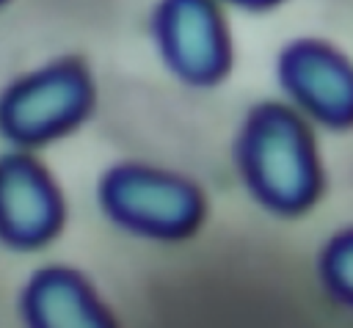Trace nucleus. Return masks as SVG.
Wrapping results in <instances>:
<instances>
[{
  "label": "nucleus",
  "instance_id": "nucleus-5",
  "mask_svg": "<svg viewBox=\"0 0 353 328\" xmlns=\"http://www.w3.org/2000/svg\"><path fill=\"white\" fill-rule=\"evenodd\" d=\"M284 91L328 127L353 124V66L320 41H295L279 58Z\"/></svg>",
  "mask_w": 353,
  "mask_h": 328
},
{
  "label": "nucleus",
  "instance_id": "nucleus-3",
  "mask_svg": "<svg viewBox=\"0 0 353 328\" xmlns=\"http://www.w3.org/2000/svg\"><path fill=\"white\" fill-rule=\"evenodd\" d=\"M99 198L116 223L149 237H182L201 215V198L188 182L143 165L108 171Z\"/></svg>",
  "mask_w": 353,
  "mask_h": 328
},
{
  "label": "nucleus",
  "instance_id": "nucleus-4",
  "mask_svg": "<svg viewBox=\"0 0 353 328\" xmlns=\"http://www.w3.org/2000/svg\"><path fill=\"white\" fill-rule=\"evenodd\" d=\"M154 33L165 63L188 83H212L226 72L229 44L212 0H163Z\"/></svg>",
  "mask_w": 353,
  "mask_h": 328
},
{
  "label": "nucleus",
  "instance_id": "nucleus-1",
  "mask_svg": "<svg viewBox=\"0 0 353 328\" xmlns=\"http://www.w3.org/2000/svg\"><path fill=\"white\" fill-rule=\"evenodd\" d=\"M240 165L251 193L276 212H301L320 190L312 138L303 121L276 102L251 110L240 135Z\"/></svg>",
  "mask_w": 353,
  "mask_h": 328
},
{
  "label": "nucleus",
  "instance_id": "nucleus-9",
  "mask_svg": "<svg viewBox=\"0 0 353 328\" xmlns=\"http://www.w3.org/2000/svg\"><path fill=\"white\" fill-rule=\"evenodd\" d=\"M234 3H240V6H254V8H259V6H270V3H276V0H234Z\"/></svg>",
  "mask_w": 353,
  "mask_h": 328
},
{
  "label": "nucleus",
  "instance_id": "nucleus-2",
  "mask_svg": "<svg viewBox=\"0 0 353 328\" xmlns=\"http://www.w3.org/2000/svg\"><path fill=\"white\" fill-rule=\"evenodd\" d=\"M91 105V80L74 61H58L14 83L0 96V132L33 146L74 127Z\"/></svg>",
  "mask_w": 353,
  "mask_h": 328
},
{
  "label": "nucleus",
  "instance_id": "nucleus-8",
  "mask_svg": "<svg viewBox=\"0 0 353 328\" xmlns=\"http://www.w3.org/2000/svg\"><path fill=\"white\" fill-rule=\"evenodd\" d=\"M325 287L347 306H353V232L336 234L320 259Z\"/></svg>",
  "mask_w": 353,
  "mask_h": 328
},
{
  "label": "nucleus",
  "instance_id": "nucleus-7",
  "mask_svg": "<svg viewBox=\"0 0 353 328\" xmlns=\"http://www.w3.org/2000/svg\"><path fill=\"white\" fill-rule=\"evenodd\" d=\"M22 309L36 328H97L110 322L85 281L63 267L36 273L25 289Z\"/></svg>",
  "mask_w": 353,
  "mask_h": 328
},
{
  "label": "nucleus",
  "instance_id": "nucleus-6",
  "mask_svg": "<svg viewBox=\"0 0 353 328\" xmlns=\"http://www.w3.org/2000/svg\"><path fill=\"white\" fill-rule=\"evenodd\" d=\"M61 223V198L44 168L22 154L0 157V237L30 248L52 237Z\"/></svg>",
  "mask_w": 353,
  "mask_h": 328
}]
</instances>
